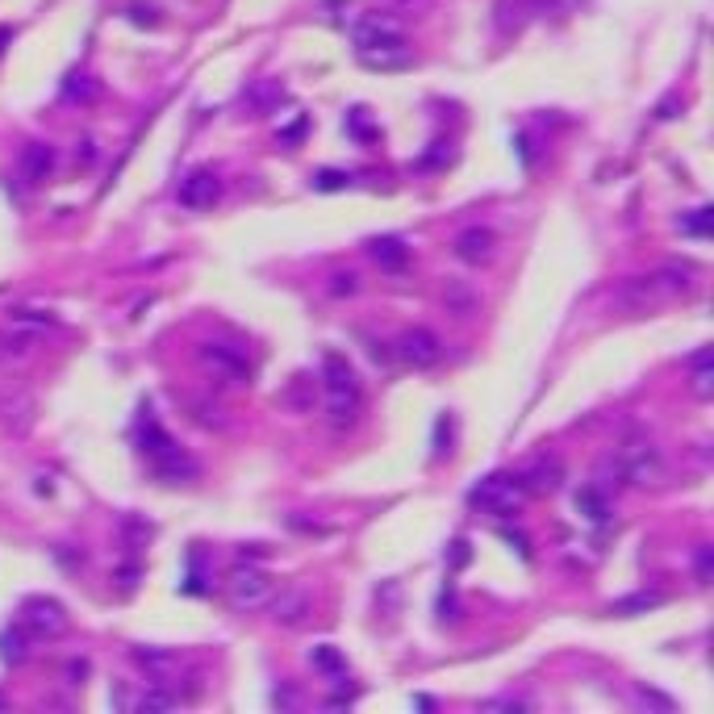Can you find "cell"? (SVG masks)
Returning <instances> with one entry per match:
<instances>
[{"mask_svg": "<svg viewBox=\"0 0 714 714\" xmlns=\"http://www.w3.org/2000/svg\"><path fill=\"white\" fill-rule=\"evenodd\" d=\"M80 147H84V151H76V159H84V163L97 159V151H92V142H80Z\"/></svg>", "mask_w": 714, "mask_h": 714, "instance_id": "ee69618b", "label": "cell"}, {"mask_svg": "<svg viewBox=\"0 0 714 714\" xmlns=\"http://www.w3.org/2000/svg\"><path fill=\"white\" fill-rule=\"evenodd\" d=\"M305 130H309V122H305V117H297V122H293L289 130H280V142H301Z\"/></svg>", "mask_w": 714, "mask_h": 714, "instance_id": "60d3db41", "label": "cell"}, {"mask_svg": "<svg viewBox=\"0 0 714 714\" xmlns=\"http://www.w3.org/2000/svg\"><path fill=\"white\" fill-rule=\"evenodd\" d=\"M710 222H714V209H710V205H702V209H694V213H681V234H689V238H710Z\"/></svg>", "mask_w": 714, "mask_h": 714, "instance_id": "cb8c5ba5", "label": "cell"}, {"mask_svg": "<svg viewBox=\"0 0 714 714\" xmlns=\"http://www.w3.org/2000/svg\"><path fill=\"white\" fill-rule=\"evenodd\" d=\"M92 97H97V84H92L88 76H80V71H76V76H67V84H63V101L76 105V101H92Z\"/></svg>", "mask_w": 714, "mask_h": 714, "instance_id": "4316f807", "label": "cell"}, {"mask_svg": "<svg viewBox=\"0 0 714 714\" xmlns=\"http://www.w3.org/2000/svg\"><path fill=\"white\" fill-rule=\"evenodd\" d=\"M635 702L639 706H656V710H677L664 694H656V689H635Z\"/></svg>", "mask_w": 714, "mask_h": 714, "instance_id": "e575fe53", "label": "cell"}, {"mask_svg": "<svg viewBox=\"0 0 714 714\" xmlns=\"http://www.w3.org/2000/svg\"><path fill=\"white\" fill-rule=\"evenodd\" d=\"M138 451L147 456V464L155 468L159 481H168V485H188V481H197L201 476V464L188 456V451L176 447V439L151 418V406L142 410V418H138Z\"/></svg>", "mask_w": 714, "mask_h": 714, "instance_id": "6da1fadb", "label": "cell"}, {"mask_svg": "<svg viewBox=\"0 0 714 714\" xmlns=\"http://www.w3.org/2000/svg\"><path fill=\"white\" fill-rule=\"evenodd\" d=\"M368 255H372L385 272H406V264H410V247L401 243V238H372Z\"/></svg>", "mask_w": 714, "mask_h": 714, "instance_id": "2e32d148", "label": "cell"}, {"mask_svg": "<svg viewBox=\"0 0 714 714\" xmlns=\"http://www.w3.org/2000/svg\"><path fill=\"white\" fill-rule=\"evenodd\" d=\"M577 510L585 514V522H593V527H606L610 522V497L598 485H585V489H577Z\"/></svg>", "mask_w": 714, "mask_h": 714, "instance_id": "e0dca14e", "label": "cell"}, {"mask_svg": "<svg viewBox=\"0 0 714 714\" xmlns=\"http://www.w3.org/2000/svg\"><path fill=\"white\" fill-rule=\"evenodd\" d=\"M502 539L514 547V552H518L522 560H531V543H527V535H522V531H514V527H502Z\"/></svg>", "mask_w": 714, "mask_h": 714, "instance_id": "d590c367", "label": "cell"}, {"mask_svg": "<svg viewBox=\"0 0 714 714\" xmlns=\"http://www.w3.org/2000/svg\"><path fill=\"white\" fill-rule=\"evenodd\" d=\"M226 593H230V606L234 610H255V606H268V598L276 593L272 577L264 573V568H251L247 560L234 568L230 581H226Z\"/></svg>", "mask_w": 714, "mask_h": 714, "instance_id": "52a82bcc", "label": "cell"}, {"mask_svg": "<svg viewBox=\"0 0 714 714\" xmlns=\"http://www.w3.org/2000/svg\"><path fill=\"white\" fill-rule=\"evenodd\" d=\"M134 660H138L147 673H155L159 685H168V677L180 669V656H176V652H163V648H138Z\"/></svg>", "mask_w": 714, "mask_h": 714, "instance_id": "ac0fdd59", "label": "cell"}, {"mask_svg": "<svg viewBox=\"0 0 714 714\" xmlns=\"http://www.w3.org/2000/svg\"><path fill=\"white\" fill-rule=\"evenodd\" d=\"M30 656V644H26V631L21 627H9V631H0V660L5 664H21Z\"/></svg>", "mask_w": 714, "mask_h": 714, "instance_id": "7402d4cb", "label": "cell"}, {"mask_svg": "<svg viewBox=\"0 0 714 714\" xmlns=\"http://www.w3.org/2000/svg\"><path fill=\"white\" fill-rule=\"evenodd\" d=\"M218 197H222V180H218V172L197 168V172H188V176L180 180V205H184V209H193V213L213 209V205H218Z\"/></svg>", "mask_w": 714, "mask_h": 714, "instance_id": "30bf717a", "label": "cell"}, {"mask_svg": "<svg viewBox=\"0 0 714 714\" xmlns=\"http://www.w3.org/2000/svg\"><path fill=\"white\" fill-rule=\"evenodd\" d=\"M355 289H360V276L355 272H335L330 276V297H351Z\"/></svg>", "mask_w": 714, "mask_h": 714, "instance_id": "d6a6232c", "label": "cell"}, {"mask_svg": "<svg viewBox=\"0 0 714 714\" xmlns=\"http://www.w3.org/2000/svg\"><path fill=\"white\" fill-rule=\"evenodd\" d=\"M397 355L410 368H435L443 360V343H439V335H431V330L414 326V330H406V335L397 339Z\"/></svg>", "mask_w": 714, "mask_h": 714, "instance_id": "9c48e42d", "label": "cell"}, {"mask_svg": "<svg viewBox=\"0 0 714 714\" xmlns=\"http://www.w3.org/2000/svg\"><path fill=\"white\" fill-rule=\"evenodd\" d=\"M126 21H130V26H142V30H159L163 26L159 9L155 5H142V0H130V5H126Z\"/></svg>", "mask_w": 714, "mask_h": 714, "instance_id": "484cf974", "label": "cell"}, {"mask_svg": "<svg viewBox=\"0 0 714 714\" xmlns=\"http://www.w3.org/2000/svg\"><path fill=\"white\" fill-rule=\"evenodd\" d=\"M247 97H251V109H255V113H272V105L284 101V88L272 84V80H264V84H255V88L247 92Z\"/></svg>", "mask_w": 714, "mask_h": 714, "instance_id": "603a6c76", "label": "cell"}, {"mask_svg": "<svg viewBox=\"0 0 714 714\" xmlns=\"http://www.w3.org/2000/svg\"><path fill=\"white\" fill-rule=\"evenodd\" d=\"M689 276H694L689 268H660V272H648V276H631L623 289L614 293V305L627 309V314H648V309L689 293Z\"/></svg>", "mask_w": 714, "mask_h": 714, "instance_id": "7a4b0ae2", "label": "cell"}, {"mask_svg": "<svg viewBox=\"0 0 714 714\" xmlns=\"http://www.w3.org/2000/svg\"><path fill=\"white\" fill-rule=\"evenodd\" d=\"M309 188H314V193H343V188H351V172L322 168L314 180H309Z\"/></svg>", "mask_w": 714, "mask_h": 714, "instance_id": "d4e9b609", "label": "cell"}, {"mask_svg": "<svg viewBox=\"0 0 714 714\" xmlns=\"http://www.w3.org/2000/svg\"><path fill=\"white\" fill-rule=\"evenodd\" d=\"M694 577H698V585H710V577H714V547H698V556H694Z\"/></svg>", "mask_w": 714, "mask_h": 714, "instance_id": "4dcf8cb0", "label": "cell"}, {"mask_svg": "<svg viewBox=\"0 0 714 714\" xmlns=\"http://www.w3.org/2000/svg\"><path fill=\"white\" fill-rule=\"evenodd\" d=\"M13 326H30V330H42V326H55V314L51 309H13Z\"/></svg>", "mask_w": 714, "mask_h": 714, "instance_id": "83f0119b", "label": "cell"}, {"mask_svg": "<svg viewBox=\"0 0 714 714\" xmlns=\"http://www.w3.org/2000/svg\"><path fill=\"white\" fill-rule=\"evenodd\" d=\"M268 602H272V618H276V623H284V627L301 623V618L309 614V606H314L305 589H284L280 598H268Z\"/></svg>", "mask_w": 714, "mask_h": 714, "instance_id": "9a60e30c", "label": "cell"}, {"mask_svg": "<svg viewBox=\"0 0 714 714\" xmlns=\"http://www.w3.org/2000/svg\"><path fill=\"white\" fill-rule=\"evenodd\" d=\"M456 610H460V606H456V593L447 589L443 598H439V618H456Z\"/></svg>", "mask_w": 714, "mask_h": 714, "instance_id": "7bdbcfd3", "label": "cell"}, {"mask_svg": "<svg viewBox=\"0 0 714 714\" xmlns=\"http://www.w3.org/2000/svg\"><path fill=\"white\" fill-rule=\"evenodd\" d=\"M21 623H26L30 635L38 639H59L67 631V610L55 598H30L21 606Z\"/></svg>", "mask_w": 714, "mask_h": 714, "instance_id": "ba28073f", "label": "cell"}, {"mask_svg": "<svg viewBox=\"0 0 714 714\" xmlns=\"http://www.w3.org/2000/svg\"><path fill=\"white\" fill-rule=\"evenodd\" d=\"M564 485V464L560 460H539L535 468L522 472V489L527 493H556Z\"/></svg>", "mask_w": 714, "mask_h": 714, "instance_id": "5bb4252c", "label": "cell"}, {"mask_svg": "<svg viewBox=\"0 0 714 714\" xmlns=\"http://www.w3.org/2000/svg\"><path fill=\"white\" fill-rule=\"evenodd\" d=\"M347 134H351L355 142H364V147L376 138V130H372V122H368L364 109H351V113H347Z\"/></svg>", "mask_w": 714, "mask_h": 714, "instance_id": "f1b7e54d", "label": "cell"}, {"mask_svg": "<svg viewBox=\"0 0 714 714\" xmlns=\"http://www.w3.org/2000/svg\"><path fill=\"white\" fill-rule=\"evenodd\" d=\"M485 710H531V702H522V698H489Z\"/></svg>", "mask_w": 714, "mask_h": 714, "instance_id": "74e56055", "label": "cell"}, {"mask_svg": "<svg viewBox=\"0 0 714 714\" xmlns=\"http://www.w3.org/2000/svg\"><path fill=\"white\" fill-rule=\"evenodd\" d=\"M493 230H485V226H468V230H460L456 234V255L464 259V264H489L493 259Z\"/></svg>", "mask_w": 714, "mask_h": 714, "instance_id": "7c38bea8", "label": "cell"}, {"mask_svg": "<svg viewBox=\"0 0 714 714\" xmlns=\"http://www.w3.org/2000/svg\"><path fill=\"white\" fill-rule=\"evenodd\" d=\"M0 710H5V698H0Z\"/></svg>", "mask_w": 714, "mask_h": 714, "instance_id": "bcb514c9", "label": "cell"}, {"mask_svg": "<svg viewBox=\"0 0 714 714\" xmlns=\"http://www.w3.org/2000/svg\"><path fill=\"white\" fill-rule=\"evenodd\" d=\"M451 451V418L447 414H439V422H435V447H431V456L435 460H443Z\"/></svg>", "mask_w": 714, "mask_h": 714, "instance_id": "1f68e13d", "label": "cell"}, {"mask_svg": "<svg viewBox=\"0 0 714 714\" xmlns=\"http://www.w3.org/2000/svg\"><path fill=\"white\" fill-rule=\"evenodd\" d=\"M201 364L218 376V380H226V385H247L251 380V368H247V360L238 355L234 347H222V343H205L201 347Z\"/></svg>", "mask_w": 714, "mask_h": 714, "instance_id": "8fae6325", "label": "cell"}, {"mask_svg": "<svg viewBox=\"0 0 714 714\" xmlns=\"http://www.w3.org/2000/svg\"><path fill=\"white\" fill-rule=\"evenodd\" d=\"M322 389H326V410H330V418H335V426H343L360 414V380H355L347 360L335 351L322 355Z\"/></svg>", "mask_w": 714, "mask_h": 714, "instance_id": "277c9868", "label": "cell"}, {"mask_svg": "<svg viewBox=\"0 0 714 714\" xmlns=\"http://www.w3.org/2000/svg\"><path fill=\"white\" fill-rule=\"evenodd\" d=\"M522 502H527L522 476H510V472H489L485 481H476V485L468 489V506L481 510V514H493V518L518 514Z\"/></svg>", "mask_w": 714, "mask_h": 714, "instance_id": "5b68a950", "label": "cell"}, {"mask_svg": "<svg viewBox=\"0 0 714 714\" xmlns=\"http://www.w3.org/2000/svg\"><path fill=\"white\" fill-rule=\"evenodd\" d=\"M13 42V30L9 26H0V55H5V46Z\"/></svg>", "mask_w": 714, "mask_h": 714, "instance_id": "f6af8a7d", "label": "cell"}, {"mask_svg": "<svg viewBox=\"0 0 714 714\" xmlns=\"http://www.w3.org/2000/svg\"><path fill=\"white\" fill-rule=\"evenodd\" d=\"M351 38H355V55H360V63L368 71H406L414 63V51L406 46V38L393 26H385V21H360V26L351 30Z\"/></svg>", "mask_w": 714, "mask_h": 714, "instance_id": "3957f363", "label": "cell"}, {"mask_svg": "<svg viewBox=\"0 0 714 714\" xmlns=\"http://www.w3.org/2000/svg\"><path fill=\"white\" fill-rule=\"evenodd\" d=\"M614 460L623 468V481H631V485H660L664 481V456L652 439H639V435L627 439Z\"/></svg>", "mask_w": 714, "mask_h": 714, "instance_id": "8992f818", "label": "cell"}, {"mask_svg": "<svg viewBox=\"0 0 714 714\" xmlns=\"http://www.w3.org/2000/svg\"><path fill=\"white\" fill-rule=\"evenodd\" d=\"M677 109H681V101H677V97H664V101L656 105V122H673Z\"/></svg>", "mask_w": 714, "mask_h": 714, "instance_id": "f35d334b", "label": "cell"}, {"mask_svg": "<svg viewBox=\"0 0 714 714\" xmlns=\"http://www.w3.org/2000/svg\"><path fill=\"white\" fill-rule=\"evenodd\" d=\"M84 677H88V660H71V664H67V681L80 685Z\"/></svg>", "mask_w": 714, "mask_h": 714, "instance_id": "b9f144b4", "label": "cell"}, {"mask_svg": "<svg viewBox=\"0 0 714 714\" xmlns=\"http://www.w3.org/2000/svg\"><path fill=\"white\" fill-rule=\"evenodd\" d=\"M309 664H314V669H322L326 677H347V660H343V652L335 648V644H318L314 652H309Z\"/></svg>", "mask_w": 714, "mask_h": 714, "instance_id": "44dd1931", "label": "cell"}, {"mask_svg": "<svg viewBox=\"0 0 714 714\" xmlns=\"http://www.w3.org/2000/svg\"><path fill=\"white\" fill-rule=\"evenodd\" d=\"M656 606H664V593H652V589H644V593H631V598H618V602H610V614H618V618H631V614H648V610H656Z\"/></svg>", "mask_w": 714, "mask_h": 714, "instance_id": "ffe728a7", "label": "cell"}, {"mask_svg": "<svg viewBox=\"0 0 714 714\" xmlns=\"http://www.w3.org/2000/svg\"><path fill=\"white\" fill-rule=\"evenodd\" d=\"M468 556H472V552H468V539H456V543H451L447 564H451V568H464V564H468Z\"/></svg>", "mask_w": 714, "mask_h": 714, "instance_id": "8d00e7d4", "label": "cell"}, {"mask_svg": "<svg viewBox=\"0 0 714 714\" xmlns=\"http://www.w3.org/2000/svg\"><path fill=\"white\" fill-rule=\"evenodd\" d=\"M51 172H55V151L46 147V142H30V147L21 151V180H26V184H42Z\"/></svg>", "mask_w": 714, "mask_h": 714, "instance_id": "4fadbf2b", "label": "cell"}, {"mask_svg": "<svg viewBox=\"0 0 714 714\" xmlns=\"http://www.w3.org/2000/svg\"><path fill=\"white\" fill-rule=\"evenodd\" d=\"M443 163H451V142H435V151L422 155L418 168H443Z\"/></svg>", "mask_w": 714, "mask_h": 714, "instance_id": "836d02e7", "label": "cell"}, {"mask_svg": "<svg viewBox=\"0 0 714 714\" xmlns=\"http://www.w3.org/2000/svg\"><path fill=\"white\" fill-rule=\"evenodd\" d=\"M172 706H176V694H168V689H147L138 698V710H172Z\"/></svg>", "mask_w": 714, "mask_h": 714, "instance_id": "f546056e", "label": "cell"}, {"mask_svg": "<svg viewBox=\"0 0 714 714\" xmlns=\"http://www.w3.org/2000/svg\"><path fill=\"white\" fill-rule=\"evenodd\" d=\"M272 706H284V710H297V706H301V698L293 694V689H276V694H272Z\"/></svg>", "mask_w": 714, "mask_h": 714, "instance_id": "ab89813d", "label": "cell"}, {"mask_svg": "<svg viewBox=\"0 0 714 714\" xmlns=\"http://www.w3.org/2000/svg\"><path fill=\"white\" fill-rule=\"evenodd\" d=\"M689 368H694L689 385H694V393L706 401V397L714 393V360H710V347H698L694 355H689Z\"/></svg>", "mask_w": 714, "mask_h": 714, "instance_id": "d6986e66", "label": "cell"}]
</instances>
